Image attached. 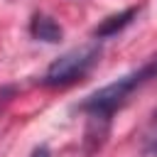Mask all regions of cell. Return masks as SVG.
<instances>
[{"label":"cell","instance_id":"8992f818","mask_svg":"<svg viewBox=\"0 0 157 157\" xmlns=\"http://www.w3.org/2000/svg\"><path fill=\"white\" fill-rule=\"evenodd\" d=\"M32 157H49V150H47V145H39V147L32 152Z\"/></svg>","mask_w":157,"mask_h":157},{"label":"cell","instance_id":"7a4b0ae2","mask_svg":"<svg viewBox=\"0 0 157 157\" xmlns=\"http://www.w3.org/2000/svg\"><path fill=\"white\" fill-rule=\"evenodd\" d=\"M101 56V44L98 42H88L83 47H76V49H69L66 54H61L59 59H54L49 64V69L44 71L42 76V86H66V83H74L76 78H81Z\"/></svg>","mask_w":157,"mask_h":157},{"label":"cell","instance_id":"3957f363","mask_svg":"<svg viewBox=\"0 0 157 157\" xmlns=\"http://www.w3.org/2000/svg\"><path fill=\"white\" fill-rule=\"evenodd\" d=\"M135 15H137V7H128V10L118 12V15L105 17V20L93 29V37H96V39H103V37H113V34H118L120 29H125V27L132 22Z\"/></svg>","mask_w":157,"mask_h":157},{"label":"cell","instance_id":"277c9868","mask_svg":"<svg viewBox=\"0 0 157 157\" xmlns=\"http://www.w3.org/2000/svg\"><path fill=\"white\" fill-rule=\"evenodd\" d=\"M29 32H32L34 39H42V42H49V44H54V42H59L64 37L61 27L47 15H34L32 22H29Z\"/></svg>","mask_w":157,"mask_h":157},{"label":"cell","instance_id":"5b68a950","mask_svg":"<svg viewBox=\"0 0 157 157\" xmlns=\"http://www.w3.org/2000/svg\"><path fill=\"white\" fill-rule=\"evenodd\" d=\"M140 147H142V155H145V157H157V110H155V115L150 118L147 128L142 130Z\"/></svg>","mask_w":157,"mask_h":157},{"label":"cell","instance_id":"6da1fadb","mask_svg":"<svg viewBox=\"0 0 157 157\" xmlns=\"http://www.w3.org/2000/svg\"><path fill=\"white\" fill-rule=\"evenodd\" d=\"M150 78H157V74H155L152 64H145L142 69H137V71H132V74H128V76H120L118 81H113V83L98 88L96 93H91V96L81 103V110L88 113L93 120H108V118L128 101V96H130L137 86H142L145 81H150Z\"/></svg>","mask_w":157,"mask_h":157}]
</instances>
